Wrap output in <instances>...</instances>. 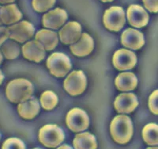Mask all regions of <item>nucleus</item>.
<instances>
[{
	"label": "nucleus",
	"instance_id": "f257e3e1",
	"mask_svg": "<svg viewBox=\"0 0 158 149\" xmlns=\"http://www.w3.org/2000/svg\"><path fill=\"white\" fill-rule=\"evenodd\" d=\"M33 86L27 79H17L11 80L6 87V95L14 103H22L32 98Z\"/></svg>",
	"mask_w": 158,
	"mask_h": 149
},
{
	"label": "nucleus",
	"instance_id": "f03ea898",
	"mask_svg": "<svg viewBox=\"0 0 158 149\" xmlns=\"http://www.w3.org/2000/svg\"><path fill=\"white\" fill-rule=\"evenodd\" d=\"M110 132L116 143L120 144L128 143L133 135V125L130 117L126 115L116 116L111 121Z\"/></svg>",
	"mask_w": 158,
	"mask_h": 149
},
{
	"label": "nucleus",
	"instance_id": "7ed1b4c3",
	"mask_svg": "<svg viewBox=\"0 0 158 149\" xmlns=\"http://www.w3.org/2000/svg\"><path fill=\"white\" fill-rule=\"evenodd\" d=\"M64 138V133L56 125H46L40 129L39 140L45 147L50 148L58 147Z\"/></svg>",
	"mask_w": 158,
	"mask_h": 149
},
{
	"label": "nucleus",
	"instance_id": "20e7f679",
	"mask_svg": "<svg viewBox=\"0 0 158 149\" xmlns=\"http://www.w3.org/2000/svg\"><path fill=\"white\" fill-rule=\"evenodd\" d=\"M48 68L56 77H64L71 69V63L67 56L61 52L52 54L47 59Z\"/></svg>",
	"mask_w": 158,
	"mask_h": 149
},
{
	"label": "nucleus",
	"instance_id": "39448f33",
	"mask_svg": "<svg viewBox=\"0 0 158 149\" xmlns=\"http://www.w3.org/2000/svg\"><path fill=\"white\" fill-rule=\"evenodd\" d=\"M9 39L14 40L18 43H25L34 35V26L30 22L23 21L17 22L7 27Z\"/></svg>",
	"mask_w": 158,
	"mask_h": 149
},
{
	"label": "nucleus",
	"instance_id": "423d86ee",
	"mask_svg": "<svg viewBox=\"0 0 158 149\" xmlns=\"http://www.w3.org/2000/svg\"><path fill=\"white\" fill-rule=\"evenodd\" d=\"M86 77L82 71H74L71 72L64 80V89L72 96L79 95L86 88Z\"/></svg>",
	"mask_w": 158,
	"mask_h": 149
},
{
	"label": "nucleus",
	"instance_id": "0eeeda50",
	"mask_svg": "<svg viewBox=\"0 0 158 149\" xmlns=\"http://www.w3.org/2000/svg\"><path fill=\"white\" fill-rule=\"evenodd\" d=\"M103 22L108 30H121L126 22L123 9L120 7H111L104 13Z\"/></svg>",
	"mask_w": 158,
	"mask_h": 149
},
{
	"label": "nucleus",
	"instance_id": "6e6552de",
	"mask_svg": "<svg viewBox=\"0 0 158 149\" xmlns=\"http://www.w3.org/2000/svg\"><path fill=\"white\" fill-rule=\"evenodd\" d=\"M66 122L71 131L78 133L84 131L89 127V119L87 113L84 110L74 108L67 113Z\"/></svg>",
	"mask_w": 158,
	"mask_h": 149
},
{
	"label": "nucleus",
	"instance_id": "1a4fd4ad",
	"mask_svg": "<svg viewBox=\"0 0 158 149\" xmlns=\"http://www.w3.org/2000/svg\"><path fill=\"white\" fill-rule=\"evenodd\" d=\"M136 55L127 49H118L113 56V64L118 70L132 69L136 65Z\"/></svg>",
	"mask_w": 158,
	"mask_h": 149
},
{
	"label": "nucleus",
	"instance_id": "9d476101",
	"mask_svg": "<svg viewBox=\"0 0 158 149\" xmlns=\"http://www.w3.org/2000/svg\"><path fill=\"white\" fill-rule=\"evenodd\" d=\"M67 14L63 9L56 8L45 14L42 18L43 25L48 29H58L67 22Z\"/></svg>",
	"mask_w": 158,
	"mask_h": 149
},
{
	"label": "nucleus",
	"instance_id": "9b49d317",
	"mask_svg": "<svg viewBox=\"0 0 158 149\" xmlns=\"http://www.w3.org/2000/svg\"><path fill=\"white\" fill-rule=\"evenodd\" d=\"M22 54L25 59L39 63L45 57L44 47L38 41H30L22 46Z\"/></svg>",
	"mask_w": 158,
	"mask_h": 149
},
{
	"label": "nucleus",
	"instance_id": "f8f14e48",
	"mask_svg": "<svg viewBox=\"0 0 158 149\" xmlns=\"http://www.w3.org/2000/svg\"><path fill=\"white\" fill-rule=\"evenodd\" d=\"M60 41L65 45L77 42L81 36V26L76 22H68L59 33Z\"/></svg>",
	"mask_w": 158,
	"mask_h": 149
},
{
	"label": "nucleus",
	"instance_id": "ddd939ff",
	"mask_svg": "<svg viewBox=\"0 0 158 149\" xmlns=\"http://www.w3.org/2000/svg\"><path fill=\"white\" fill-rule=\"evenodd\" d=\"M138 105V99L135 94H121L114 102L115 109L118 113H130L136 109Z\"/></svg>",
	"mask_w": 158,
	"mask_h": 149
},
{
	"label": "nucleus",
	"instance_id": "4468645a",
	"mask_svg": "<svg viewBox=\"0 0 158 149\" xmlns=\"http://www.w3.org/2000/svg\"><path fill=\"white\" fill-rule=\"evenodd\" d=\"M129 23L136 28L146 26L149 22V15L145 9L139 5H131L127 9Z\"/></svg>",
	"mask_w": 158,
	"mask_h": 149
},
{
	"label": "nucleus",
	"instance_id": "2eb2a0df",
	"mask_svg": "<svg viewBox=\"0 0 158 149\" xmlns=\"http://www.w3.org/2000/svg\"><path fill=\"white\" fill-rule=\"evenodd\" d=\"M121 42L123 46L131 49H140L145 44L143 34L140 31L134 29H127L122 33Z\"/></svg>",
	"mask_w": 158,
	"mask_h": 149
},
{
	"label": "nucleus",
	"instance_id": "dca6fc26",
	"mask_svg": "<svg viewBox=\"0 0 158 149\" xmlns=\"http://www.w3.org/2000/svg\"><path fill=\"white\" fill-rule=\"evenodd\" d=\"M94 40L88 33H82L80 39L70 45V50L74 56H86L89 55L94 49Z\"/></svg>",
	"mask_w": 158,
	"mask_h": 149
},
{
	"label": "nucleus",
	"instance_id": "f3484780",
	"mask_svg": "<svg viewBox=\"0 0 158 149\" xmlns=\"http://www.w3.org/2000/svg\"><path fill=\"white\" fill-rule=\"evenodd\" d=\"M0 16L2 24L7 25H14L22 19V14L15 4H7L2 6Z\"/></svg>",
	"mask_w": 158,
	"mask_h": 149
},
{
	"label": "nucleus",
	"instance_id": "a211bd4d",
	"mask_svg": "<svg viewBox=\"0 0 158 149\" xmlns=\"http://www.w3.org/2000/svg\"><path fill=\"white\" fill-rule=\"evenodd\" d=\"M40 110V104L37 99L34 97L30 98L27 101L19 103L18 106V112L22 118L30 120L34 118Z\"/></svg>",
	"mask_w": 158,
	"mask_h": 149
},
{
	"label": "nucleus",
	"instance_id": "6ab92c4d",
	"mask_svg": "<svg viewBox=\"0 0 158 149\" xmlns=\"http://www.w3.org/2000/svg\"><path fill=\"white\" fill-rule=\"evenodd\" d=\"M36 40L44 47L45 50L51 51L58 45L59 38L56 32L48 29H41L36 34Z\"/></svg>",
	"mask_w": 158,
	"mask_h": 149
},
{
	"label": "nucleus",
	"instance_id": "aec40b11",
	"mask_svg": "<svg viewBox=\"0 0 158 149\" xmlns=\"http://www.w3.org/2000/svg\"><path fill=\"white\" fill-rule=\"evenodd\" d=\"M115 83L118 90L130 91L135 89L138 84V79L133 73L123 72L117 76Z\"/></svg>",
	"mask_w": 158,
	"mask_h": 149
},
{
	"label": "nucleus",
	"instance_id": "412c9836",
	"mask_svg": "<svg viewBox=\"0 0 158 149\" xmlns=\"http://www.w3.org/2000/svg\"><path fill=\"white\" fill-rule=\"evenodd\" d=\"M75 149H97V144L95 137L89 133H79L73 141Z\"/></svg>",
	"mask_w": 158,
	"mask_h": 149
},
{
	"label": "nucleus",
	"instance_id": "4be33fe9",
	"mask_svg": "<svg viewBox=\"0 0 158 149\" xmlns=\"http://www.w3.org/2000/svg\"><path fill=\"white\" fill-rule=\"evenodd\" d=\"M142 137L149 145H158V125L149 123L142 130Z\"/></svg>",
	"mask_w": 158,
	"mask_h": 149
},
{
	"label": "nucleus",
	"instance_id": "5701e85b",
	"mask_svg": "<svg viewBox=\"0 0 158 149\" xmlns=\"http://www.w3.org/2000/svg\"><path fill=\"white\" fill-rule=\"evenodd\" d=\"M1 52L6 59H16L20 54V47L15 41L8 39L1 46Z\"/></svg>",
	"mask_w": 158,
	"mask_h": 149
},
{
	"label": "nucleus",
	"instance_id": "b1692460",
	"mask_svg": "<svg viewBox=\"0 0 158 149\" xmlns=\"http://www.w3.org/2000/svg\"><path fill=\"white\" fill-rule=\"evenodd\" d=\"M40 104L44 110H51L58 104V97L54 92L48 90L44 91L40 96Z\"/></svg>",
	"mask_w": 158,
	"mask_h": 149
},
{
	"label": "nucleus",
	"instance_id": "393cba45",
	"mask_svg": "<svg viewBox=\"0 0 158 149\" xmlns=\"http://www.w3.org/2000/svg\"><path fill=\"white\" fill-rule=\"evenodd\" d=\"M56 0H32L33 9L37 12H45L53 7Z\"/></svg>",
	"mask_w": 158,
	"mask_h": 149
},
{
	"label": "nucleus",
	"instance_id": "a878e982",
	"mask_svg": "<svg viewBox=\"0 0 158 149\" xmlns=\"http://www.w3.org/2000/svg\"><path fill=\"white\" fill-rule=\"evenodd\" d=\"M2 149H25V144L18 138H9L3 143Z\"/></svg>",
	"mask_w": 158,
	"mask_h": 149
},
{
	"label": "nucleus",
	"instance_id": "bb28decb",
	"mask_svg": "<svg viewBox=\"0 0 158 149\" xmlns=\"http://www.w3.org/2000/svg\"><path fill=\"white\" fill-rule=\"evenodd\" d=\"M149 108L153 114L158 115V90L153 91L149 96Z\"/></svg>",
	"mask_w": 158,
	"mask_h": 149
},
{
	"label": "nucleus",
	"instance_id": "cd10ccee",
	"mask_svg": "<svg viewBox=\"0 0 158 149\" xmlns=\"http://www.w3.org/2000/svg\"><path fill=\"white\" fill-rule=\"evenodd\" d=\"M146 9L152 13L158 12V0H143Z\"/></svg>",
	"mask_w": 158,
	"mask_h": 149
},
{
	"label": "nucleus",
	"instance_id": "c85d7f7f",
	"mask_svg": "<svg viewBox=\"0 0 158 149\" xmlns=\"http://www.w3.org/2000/svg\"><path fill=\"white\" fill-rule=\"evenodd\" d=\"M9 39L7 32V27H4L0 25V48L4 44L6 40Z\"/></svg>",
	"mask_w": 158,
	"mask_h": 149
},
{
	"label": "nucleus",
	"instance_id": "c756f323",
	"mask_svg": "<svg viewBox=\"0 0 158 149\" xmlns=\"http://www.w3.org/2000/svg\"><path fill=\"white\" fill-rule=\"evenodd\" d=\"M15 0H0V4L3 5H7V4H11L15 2Z\"/></svg>",
	"mask_w": 158,
	"mask_h": 149
},
{
	"label": "nucleus",
	"instance_id": "7c9ffc66",
	"mask_svg": "<svg viewBox=\"0 0 158 149\" xmlns=\"http://www.w3.org/2000/svg\"><path fill=\"white\" fill-rule=\"evenodd\" d=\"M57 149H73L70 146L67 145V144H63V145L60 146L59 147H58Z\"/></svg>",
	"mask_w": 158,
	"mask_h": 149
},
{
	"label": "nucleus",
	"instance_id": "2f4dec72",
	"mask_svg": "<svg viewBox=\"0 0 158 149\" xmlns=\"http://www.w3.org/2000/svg\"><path fill=\"white\" fill-rule=\"evenodd\" d=\"M3 79H4V75H3V73H2V71L0 70V85L2 84Z\"/></svg>",
	"mask_w": 158,
	"mask_h": 149
},
{
	"label": "nucleus",
	"instance_id": "473e14b6",
	"mask_svg": "<svg viewBox=\"0 0 158 149\" xmlns=\"http://www.w3.org/2000/svg\"><path fill=\"white\" fill-rule=\"evenodd\" d=\"M2 59H3V55H2V52H0V65H1V64H2Z\"/></svg>",
	"mask_w": 158,
	"mask_h": 149
},
{
	"label": "nucleus",
	"instance_id": "72a5a7b5",
	"mask_svg": "<svg viewBox=\"0 0 158 149\" xmlns=\"http://www.w3.org/2000/svg\"><path fill=\"white\" fill-rule=\"evenodd\" d=\"M101 1H102V2H112L113 0H101Z\"/></svg>",
	"mask_w": 158,
	"mask_h": 149
},
{
	"label": "nucleus",
	"instance_id": "f704fd0d",
	"mask_svg": "<svg viewBox=\"0 0 158 149\" xmlns=\"http://www.w3.org/2000/svg\"><path fill=\"white\" fill-rule=\"evenodd\" d=\"M1 8H2V6L0 5V11H1ZM2 25V20H1V16H0V25Z\"/></svg>",
	"mask_w": 158,
	"mask_h": 149
},
{
	"label": "nucleus",
	"instance_id": "c9c22d12",
	"mask_svg": "<svg viewBox=\"0 0 158 149\" xmlns=\"http://www.w3.org/2000/svg\"><path fill=\"white\" fill-rule=\"evenodd\" d=\"M147 149H158V147H148Z\"/></svg>",
	"mask_w": 158,
	"mask_h": 149
},
{
	"label": "nucleus",
	"instance_id": "e433bc0d",
	"mask_svg": "<svg viewBox=\"0 0 158 149\" xmlns=\"http://www.w3.org/2000/svg\"><path fill=\"white\" fill-rule=\"evenodd\" d=\"M34 149H40V148H34Z\"/></svg>",
	"mask_w": 158,
	"mask_h": 149
},
{
	"label": "nucleus",
	"instance_id": "4c0bfd02",
	"mask_svg": "<svg viewBox=\"0 0 158 149\" xmlns=\"http://www.w3.org/2000/svg\"><path fill=\"white\" fill-rule=\"evenodd\" d=\"M0 138H1V135H0Z\"/></svg>",
	"mask_w": 158,
	"mask_h": 149
}]
</instances>
